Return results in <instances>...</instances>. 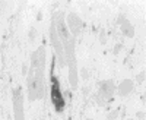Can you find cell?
<instances>
[{
  "label": "cell",
  "mask_w": 146,
  "mask_h": 120,
  "mask_svg": "<svg viewBox=\"0 0 146 120\" xmlns=\"http://www.w3.org/2000/svg\"><path fill=\"white\" fill-rule=\"evenodd\" d=\"M66 23H67V28H69L70 34L73 35V38H78L80 35V32H82V28H83L82 19L76 13L70 12V13L67 15V18H66Z\"/></svg>",
  "instance_id": "obj_5"
},
{
  "label": "cell",
  "mask_w": 146,
  "mask_h": 120,
  "mask_svg": "<svg viewBox=\"0 0 146 120\" xmlns=\"http://www.w3.org/2000/svg\"><path fill=\"white\" fill-rule=\"evenodd\" d=\"M145 78H146V73H145V70H142L140 73H137V78L136 79H137L139 83H142V82H145Z\"/></svg>",
  "instance_id": "obj_13"
},
{
  "label": "cell",
  "mask_w": 146,
  "mask_h": 120,
  "mask_svg": "<svg viewBox=\"0 0 146 120\" xmlns=\"http://www.w3.org/2000/svg\"><path fill=\"white\" fill-rule=\"evenodd\" d=\"M80 78L83 79V81H88L89 79V72H88V69H80Z\"/></svg>",
  "instance_id": "obj_9"
},
{
  "label": "cell",
  "mask_w": 146,
  "mask_h": 120,
  "mask_svg": "<svg viewBox=\"0 0 146 120\" xmlns=\"http://www.w3.org/2000/svg\"><path fill=\"white\" fill-rule=\"evenodd\" d=\"M135 89V83H133L131 79H123L120 82V85L117 88V92H118V97L121 98H126L127 95H130Z\"/></svg>",
  "instance_id": "obj_8"
},
{
  "label": "cell",
  "mask_w": 146,
  "mask_h": 120,
  "mask_svg": "<svg viewBox=\"0 0 146 120\" xmlns=\"http://www.w3.org/2000/svg\"><path fill=\"white\" fill-rule=\"evenodd\" d=\"M136 117H137L139 120H146V114H145V111H137Z\"/></svg>",
  "instance_id": "obj_14"
},
{
  "label": "cell",
  "mask_w": 146,
  "mask_h": 120,
  "mask_svg": "<svg viewBox=\"0 0 146 120\" xmlns=\"http://www.w3.org/2000/svg\"><path fill=\"white\" fill-rule=\"evenodd\" d=\"M40 120H44V119H40Z\"/></svg>",
  "instance_id": "obj_19"
},
{
  "label": "cell",
  "mask_w": 146,
  "mask_h": 120,
  "mask_svg": "<svg viewBox=\"0 0 146 120\" xmlns=\"http://www.w3.org/2000/svg\"><path fill=\"white\" fill-rule=\"evenodd\" d=\"M127 120H133V119H127Z\"/></svg>",
  "instance_id": "obj_17"
},
{
  "label": "cell",
  "mask_w": 146,
  "mask_h": 120,
  "mask_svg": "<svg viewBox=\"0 0 146 120\" xmlns=\"http://www.w3.org/2000/svg\"><path fill=\"white\" fill-rule=\"evenodd\" d=\"M100 41H101V44H105L107 43V40H105V29L101 31V40Z\"/></svg>",
  "instance_id": "obj_15"
},
{
  "label": "cell",
  "mask_w": 146,
  "mask_h": 120,
  "mask_svg": "<svg viewBox=\"0 0 146 120\" xmlns=\"http://www.w3.org/2000/svg\"><path fill=\"white\" fill-rule=\"evenodd\" d=\"M50 41H51V45L56 51V56H57V60H58V66L60 67H66V56H64V49H63V44L58 38V34H57V28H56V19L53 16L51 19V23H50Z\"/></svg>",
  "instance_id": "obj_2"
},
{
  "label": "cell",
  "mask_w": 146,
  "mask_h": 120,
  "mask_svg": "<svg viewBox=\"0 0 146 120\" xmlns=\"http://www.w3.org/2000/svg\"><path fill=\"white\" fill-rule=\"evenodd\" d=\"M88 120H92V119H88Z\"/></svg>",
  "instance_id": "obj_18"
},
{
  "label": "cell",
  "mask_w": 146,
  "mask_h": 120,
  "mask_svg": "<svg viewBox=\"0 0 146 120\" xmlns=\"http://www.w3.org/2000/svg\"><path fill=\"white\" fill-rule=\"evenodd\" d=\"M23 103H25V98H23V94H22V88L18 87L13 89V116H15V120H25Z\"/></svg>",
  "instance_id": "obj_4"
},
{
  "label": "cell",
  "mask_w": 146,
  "mask_h": 120,
  "mask_svg": "<svg viewBox=\"0 0 146 120\" xmlns=\"http://www.w3.org/2000/svg\"><path fill=\"white\" fill-rule=\"evenodd\" d=\"M117 23L120 25V31H121V34H123L124 37H127V38H133V37H135V27H133V23L130 21H127L124 18V15L118 16Z\"/></svg>",
  "instance_id": "obj_7"
},
{
  "label": "cell",
  "mask_w": 146,
  "mask_h": 120,
  "mask_svg": "<svg viewBox=\"0 0 146 120\" xmlns=\"http://www.w3.org/2000/svg\"><path fill=\"white\" fill-rule=\"evenodd\" d=\"M50 97H51V103L54 104L56 111L62 113L64 110V98L62 95V89H60L58 81L53 75H51V92H50Z\"/></svg>",
  "instance_id": "obj_3"
},
{
  "label": "cell",
  "mask_w": 146,
  "mask_h": 120,
  "mask_svg": "<svg viewBox=\"0 0 146 120\" xmlns=\"http://www.w3.org/2000/svg\"><path fill=\"white\" fill-rule=\"evenodd\" d=\"M114 92H115L114 81H113V79H107V81H102V82H101L100 89H98V92H96V94H98L105 103H108V101H111V100H113Z\"/></svg>",
  "instance_id": "obj_6"
},
{
  "label": "cell",
  "mask_w": 146,
  "mask_h": 120,
  "mask_svg": "<svg viewBox=\"0 0 146 120\" xmlns=\"http://www.w3.org/2000/svg\"><path fill=\"white\" fill-rule=\"evenodd\" d=\"M120 50H121V45H118V44H117V45H115V50H114V54H118V51H120Z\"/></svg>",
  "instance_id": "obj_16"
},
{
  "label": "cell",
  "mask_w": 146,
  "mask_h": 120,
  "mask_svg": "<svg viewBox=\"0 0 146 120\" xmlns=\"http://www.w3.org/2000/svg\"><path fill=\"white\" fill-rule=\"evenodd\" d=\"M120 114V109H117V110H114V111H111V113H110L108 114V120H114L117 116Z\"/></svg>",
  "instance_id": "obj_12"
},
{
  "label": "cell",
  "mask_w": 146,
  "mask_h": 120,
  "mask_svg": "<svg viewBox=\"0 0 146 120\" xmlns=\"http://www.w3.org/2000/svg\"><path fill=\"white\" fill-rule=\"evenodd\" d=\"M94 100L96 101V104H98V105H105V104H107V103H105V101L100 97L98 94H94Z\"/></svg>",
  "instance_id": "obj_10"
},
{
  "label": "cell",
  "mask_w": 146,
  "mask_h": 120,
  "mask_svg": "<svg viewBox=\"0 0 146 120\" xmlns=\"http://www.w3.org/2000/svg\"><path fill=\"white\" fill-rule=\"evenodd\" d=\"M36 35H38V32H36V29L32 27V28H31V31H29V40H31V41H34V40L36 38Z\"/></svg>",
  "instance_id": "obj_11"
},
{
  "label": "cell",
  "mask_w": 146,
  "mask_h": 120,
  "mask_svg": "<svg viewBox=\"0 0 146 120\" xmlns=\"http://www.w3.org/2000/svg\"><path fill=\"white\" fill-rule=\"evenodd\" d=\"M44 72H45V50L38 47V50L31 54V69L27 75V94L28 101H36L44 97Z\"/></svg>",
  "instance_id": "obj_1"
}]
</instances>
